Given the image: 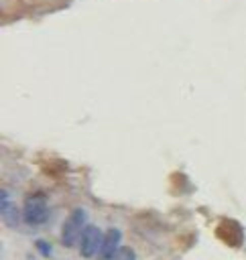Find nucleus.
<instances>
[{
  "label": "nucleus",
  "instance_id": "f03ea898",
  "mask_svg": "<svg viewBox=\"0 0 246 260\" xmlns=\"http://www.w3.org/2000/svg\"><path fill=\"white\" fill-rule=\"evenodd\" d=\"M22 217L28 225H41L47 221L49 217V207H47V201L45 197L41 195H30L26 201H24V207H22Z\"/></svg>",
  "mask_w": 246,
  "mask_h": 260
},
{
  "label": "nucleus",
  "instance_id": "0eeeda50",
  "mask_svg": "<svg viewBox=\"0 0 246 260\" xmlns=\"http://www.w3.org/2000/svg\"><path fill=\"white\" fill-rule=\"evenodd\" d=\"M37 246H39V252H41L43 256H49V254H51V250H49V246H47V242H43V240H39V242H37Z\"/></svg>",
  "mask_w": 246,
  "mask_h": 260
},
{
  "label": "nucleus",
  "instance_id": "7ed1b4c3",
  "mask_svg": "<svg viewBox=\"0 0 246 260\" xmlns=\"http://www.w3.org/2000/svg\"><path fill=\"white\" fill-rule=\"evenodd\" d=\"M102 242H104V234L100 232V228L96 225H87L81 240H79V254L83 258H91L96 254H100L102 250Z\"/></svg>",
  "mask_w": 246,
  "mask_h": 260
},
{
  "label": "nucleus",
  "instance_id": "f257e3e1",
  "mask_svg": "<svg viewBox=\"0 0 246 260\" xmlns=\"http://www.w3.org/2000/svg\"><path fill=\"white\" fill-rule=\"evenodd\" d=\"M85 228H87L85 225V211L81 207L73 209L67 215L65 223H63V230H61V242H63V246H75L81 240Z\"/></svg>",
  "mask_w": 246,
  "mask_h": 260
},
{
  "label": "nucleus",
  "instance_id": "20e7f679",
  "mask_svg": "<svg viewBox=\"0 0 246 260\" xmlns=\"http://www.w3.org/2000/svg\"><path fill=\"white\" fill-rule=\"evenodd\" d=\"M0 213H2V221H4L8 228H16V225L20 223V219H24L22 213L18 211L16 203L8 197L6 191H2V195H0Z\"/></svg>",
  "mask_w": 246,
  "mask_h": 260
},
{
  "label": "nucleus",
  "instance_id": "423d86ee",
  "mask_svg": "<svg viewBox=\"0 0 246 260\" xmlns=\"http://www.w3.org/2000/svg\"><path fill=\"white\" fill-rule=\"evenodd\" d=\"M114 260H136V254L132 248H126V246H120V250L116 252Z\"/></svg>",
  "mask_w": 246,
  "mask_h": 260
},
{
  "label": "nucleus",
  "instance_id": "39448f33",
  "mask_svg": "<svg viewBox=\"0 0 246 260\" xmlns=\"http://www.w3.org/2000/svg\"><path fill=\"white\" fill-rule=\"evenodd\" d=\"M120 240H122V234H120V230H116V228H110V230L104 234V242H102L100 258H102V260H114L116 252L120 250Z\"/></svg>",
  "mask_w": 246,
  "mask_h": 260
}]
</instances>
